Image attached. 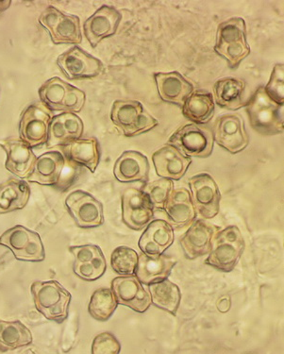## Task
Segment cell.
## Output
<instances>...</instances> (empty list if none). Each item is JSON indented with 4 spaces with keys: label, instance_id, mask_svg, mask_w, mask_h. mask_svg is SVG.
<instances>
[{
    "label": "cell",
    "instance_id": "obj_1",
    "mask_svg": "<svg viewBox=\"0 0 284 354\" xmlns=\"http://www.w3.org/2000/svg\"><path fill=\"white\" fill-rule=\"evenodd\" d=\"M246 21L234 17L218 25L214 51L228 62L231 68H237L250 53L247 41Z\"/></svg>",
    "mask_w": 284,
    "mask_h": 354
},
{
    "label": "cell",
    "instance_id": "obj_2",
    "mask_svg": "<svg viewBox=\"0 0 284 354\" xmlns=\"http://www.w3.org/2000/svg\"><path fill=\"white\" fill-rule=\"evenodd\" d=\"M247 113L253 130L265 136L283 133V105L274 102L265 91L258 88L247 104Z\"/></svg>",
    "mask_w": 284,
    "mask_h": 354
},
{
    "label": "cell",
    "instance_id": "obj_3",
    "mask_svg": "<svg viewBox=\"0 0 284 354\" xmlns=\"http://www.w3.org/2000/svg\"><path fill=\"white\" fill-rule=\"evenodd\" d=\"M30 292L36 309L46 319L63 323L68 317L71 294L55 280L35 281Z\"/></svg>",
    "mask_w": 284,
    "mask_h": 354
},
{
    "label": "cell",
    "instance_id": "obj_4",
    "mask_svg": "<svg viewBox=\"0 0 284 354\" xmlns=\"http://www.w3.org/2000/svg\"><path fill=\"white\" fill-rule=\"evenodd\" d=\"M245 250V239L236 226H229L214 234L206 265L229 272L236 267Z\"/></svg>",
    "mask_w": 284,
    "mask_h": 354
},
{
    "label": "cell",
    "instance_id": "obj_5",
    "mask_svg": "<svg viewBox=\"0 0 284 354\" xmlns=\"http://www.w3.org/2000/svg\"><path fill=\"white\" fill-rule=\"evenodd\" d=\"M41 102L53 112H81L86 100L85 93L55 77L48 80L38 90Z\"/></svg>",
    "mask_w": 284,
    "mask_h": 354
},
{
    "label": "cell",
    "instance_id": "obj_6",
    "mask_svg": "<svg viewBox=\"0 0 284 354\" xmlns=\"http://www.w3.org/2000/svg\"><path fill=\"white\" fill-rule=\"evenodd\" d=\"M111 120L126 137L146 133L159 124L136 100H116L111 112Z\"/></svg>",
    "mask_w": 284,
    "mask_h": 354
},
{
    "label": "cell",
    "instance_id": "obj_7",
    "mask_svg": "<svg viewBox=\"0 0 284 354\" xmlns=\"http://www.w3.org/2000/svg\"><path fill=\"white\" fill-rule=\"evenodd\" d=\"M0 245L11 250L17 260L38 263L46 259L40 235L22 225H17L3 232L0 236Z\"/></svg>",
    "mask_w": 284,
    "mask_h": 354
},
{
    "label": "cell",
    "instance_id": "obj_8",
    "mask_svg": "<svg viewBox=\"0 0 284 354\" xmlns=\"http://www.w3.org/2000/svg\"><path fill=\"white\" fill-rule=\"evenodd\" d=\"M50 33L55 45H79L82 43L81 21L76 15H66L55 7L46 8L38 19Z\"/></svg>",
    "mask_w": 284,
    "mask_h": 354
},
{
    "label": "cell",
    "instance_id": "obj_9",
    "mask_svg": "<svg viewBox=\"0 0 284 354\" xmlns=\"http://www.w3.org/2000/svg\"><path fill=\"white\" fill-rule=\"evenodd\" d=\"M214 134L197 124H189L173 133L167 144L189 157L208 158L214 149Z\"/></svg>",
    "mask_w": 284,
    "mask_h": 354
},
{
    "label": "cell",
    "instance_id": "obj_10",
    "mask_svg": "<svg viewBox=\"0 0 284 354\" xmlns=\"http://www.w3.org/2000/svg\"><path fill=\"white\" fill-rule=\"evenodd\" d=\"M51 120V111L44 103L28 106L20 118V139L32 149L46 144Z\"/></svg>",
    "mask_w": 284,
    "mask_h": 354
},
{
    "label": "cell",
    "instance_id": "obj_11",
    "mask_svg": "<svg viewBox=\"0 0 284 354\" xmlns=\"http://www.w3.org/2000/svg\"><path fill=\"white\" fill-rule=\"evenodd\" d=\"M66 207L79 228H97L104 222L102 203L84 191L69 194L66 198Z\"/></svg>",
    "mask_w": 284,
    "mask_h": 354
},
{
    "label": "cell",
    "instance_id": "obj_12",
    "mask_svg": "<svg viewBox=\"0 0 284 354\" xmlns=\"http://www.w3.org/2000/svg\"><path fill=\"white\" fill-rule=\"evenodd\" d=\"M189 186L196 213L205 219L218 216L221 194L214 178L207 173H201L191 178Z\"/></svg>",
    "mask_w": 284,
    "mask_h": 354
},
{
    "label": "cell",
    "instance_id": "obj_13",
    "mask_svg": "<svg viewBox=\"0 0 284 354\" xmlns=\"http://www.w3.org/2000/svg\"><path fill=\"white\" fill-rule=\"evenodd\" d=\"M57 64L69 80L91 79L102 74L104 68L99 59L77 46L61 54Z\"/></svg>",
    "mask_w": 284,
    "mask_h": 354
},
{
    "label": "cell",
    "instance_id": "obj_14",
    "mask_svg": "<svg viewBox=\"0 0 284 354\" xmlns=\"http://www.w3.org/2000/svg\"><path fill=\"white\" fill-rule=\"evenodd\" d=\"M122 218L126 226L142 230L154 218V207L148 196L137 188H128L123 193Z\"/></svg>",
    "mask_w": 284,
    "mask_h": 354
},
{
    "label": "cell",
    "instance_id": "obj_15",
    "mask_svg": "<svg viewBox=\"0 0 284 354\" xmlns=\"http://www.w3.org/2000/svg\"><path fill=\"white\" fill-rule=\"evenodd\" d=\"M214 139L232 154L244 151L249 143L244 120L237 115H226L218 118L214 127Z\"/></svg>",
    "mask_w": 284,
    "mask_h": 354
},
{
    "label": "cell",
    "instance_id": "obj_16",
    "mask_svg": "<svg viewBox=\"0 0 284 354\" xmlns=\"http://www.w3.org/2000/svg\"><path fill=\"white\" fill-rule=\"evenodd\" d=\"M112 291L118 304L144 313L151 306V297L134 276H122L113 279Z\"/></svg>",
    "mask_w": 284,
    "mask_h": 354
},
{
    "label": "cell",
    "instance_id": "obj_17",
    "mask_svg": "<svg viewBox=\"0 0 284 354\" xmlns=\"http://www.w3.org/2000/svg\"><path fill=\"white\" fill-rule=\"evenodd\" d=\"M122 20V15L113 7L103 5L84 23V35L93 48L103 39L115 35Z\"/></svg>",
    "mask_w": 284,
    "mask_h": 354
},
{
    "label": "cell",
    "instance_id": "obj_18",
    "mask_svg": "<svg viewBox=\"0 0 284 354\" xmlns=\"http://www.w3.org/2000/svg\"><path fill=\"white\" fill-rule=\"evenodd\" d=\"M0 147L6 152L5 167L8 171L20 179H28L32 174L37 159L32 147H28L21 139L14 138L0 141Z\"/></svg>",
    "mask_w": 284,
    "mask_h": 354
},
{
    "label": "cell",
    "instance_id": "obj_19",
    "mask_svg": "<svg viewBox=\"0 0 284 354\" xmlns=\"http://www.w3.org/2000/svg\"><path fill=\"white\" fill-rule=\"evenodd\" d=\"M218 232V226L202 219L193 222L180 239V245L186 257L193 260L208 254L211 248V240Z\"/></svg>",
    "mask_w": 284,
    "mask_h": 354
},
{
    "label": "cell",
    "instance_id": "obj_20",
    "mask_svg": "<svg viewBox=\"0 0 284 354\" xmlns=\"http://www.w3.org/2000/svg\"><path fill=\"white\" fill-rule=\"evenodd\" d=\"M152 161L157 175L162 179L172 180L182 179L187 172L188 167L192 164V159L169 144L154 152Z\"/></svg>",
    "mask_w": 284,
    "mask_h": 354
},
{
    "label": "cell",
    "instance_id": "obj_21",
    "mask_svg": "<svg viewBox=\"0 0 284 354\" xmlns=\"http://www.w3.org/2000/svg\"><path fill=\"white\" fill-rule=\"evenodd\" d=\"M84 122L73 113H63L54 116L48 128L46 147L64 146L81 138L84 133Z\"/></svg>",
    "mask_w": 284,
    "mask_h": 354
},
{
    "label": "cell",
    "instance_id": "obj_22",
    "mask_svg": "<svg viewBox=\"0 0 284 354\" xmlns=\"http://www.w3.org/2000/svg\"><path fill=\"white\" fill-rule=\"evenodd\" d=\"M174 242V230L162 219L151 221L139 240V248L144 254L158 257Z\"/></svg>",
    "mask_w": 284,
    "mask_h": 354
},
{
    "label": "cell",
    "instance_id": "obj_23",
    "mask_svg": "<svg viewBox=\"0 0 284 354\" xmlns=\"http://www.w3.org/2000/svg\"><path fill=\"white\" fill-rule=\"evenodd\" d=\"M64 167L66 158L61 152H46L36 159L32 174L27 180L41 185H56L61 182Z\"/></svg>",
    "mask_w": 284,
    "mask_h": 354
},
{
    "label": "cell",
    "instance_id": "obj_24",
    "mask_svg": "<svg viewBox=\"0 0 284 354\" xmlns=\"http://www.w3.org/2000/svg\"><path fill=\"white\" fill-rule=\"evenodd\" d=\"M160 97L165 102L182 107L188 97L193 92V84L179 72L154 75Z\"/></svg>",
    "mask_w": 284,
    "mask_h": 354
},
{
    "label": "cell",
    "instance_id": "obj_25",
    "mask_svg": "<svg viewBox=\"0 0 284 354\" xmlns=\"http://www.w3.org/2000/svg\"><path fill=\"white\" fill-rule=\"evenodd\" d=\"M149 164L146 156L141 152H123L113 169L116 180L121 183L146 182L149 180Z\"/></svg>",
    "mask_w": 284,
    "mask_h": 354
},
{
    "label": "cell",
    "instance_id": "obj_26",
    "mask_svg": "<svg viewBox=\"0 0 284 354\" xmlns=\"http://www.w3.org/2000/svg\"><path fill=\"white\" fill-rule=\"evenodd\" d=\"M67 161L87 167L95 173L100 162V144L97 138L77 139L63 146Z\"/></svg>",
    "mask_w": 284,
    "mask_h": 354
},
{
    "label": "cell",
    "instance_id": "obj_27",
    "mask_svg": "<svg viewBox=\"0 0 284 354\" xmlns=\"http://www.w3.org/2000/svg\"><path fill=\"white\" fill-rule=\"evenodd\" d=\"M176 261L167 255H160L158 257H151L146 254L139 257L135 270L136 278L141 283L151 286L167 280L175 267Z\"/></svg>",
    "mask_w": 284,
    "mask_h": 354
},
{
    "label": "cell",
    "instance_id": "obj_28",
    "mask_svg": "<svg viewBox=\"0 0 284 354\" xmlns=\"http://www.w3.org/2000/svg\"><path fill=\"white\" fill-rule=\"evenodd\" d=\"M30 188L25 180L9 179L0 183V214L22 210L30 201Z\"/></svg>",
    "mask_w": 284,
    "mask_h": 354
},
{
    "label": "cell",
    "instance_id": "obj_29",
    "mask_svg": "<svg viewBox=\"0 0 284 354\" xmlns=\"http://www.w3.org/2000/svg\"><path fill=\"white\" fill-rule=\"evenodd\" d=\"M164 210L177 226H186L196 218L195 207L189 191L185 188L173 190L165 203Z\"/></svg>",
    "mask_w": 284,
    "mask_h": 354
},
{
    "label": "cell",
    "instance_id": "obj_30",
    "mask_svg": "<svg viewBox=\"0 0 284 354\" xmlns=\"http://www.w3.org/2000/svg\"><path fill=\"white\" fill-rule=\"evenodd\" d=\"M246 82L234 77L218 80L214 86V98L225 109L238 110L244 106Z\"/></svg>",
    "mask_w": 284,
    "mask_h": 354
},
{
    "label": "cell",
    "instance_id": "obj_31",
    "mask_svg": "<svg viewBox=\"0 0 284 354\" xmlns=\"http://www.w3.org/2000/svg\"><path fill=\"white\" fill-rule=\"evenodd\" d=\"M182 113L187 120L198 124H205L213 118L214 102L213 95L204 90H196L182 106Z\"/></svg>",
    "mask_w": 284,
    "mask_h": 354
},
{
    "label": "cell",
    "instance_id": "obj_32",
    "mask_svg": "<svg viewBox=\"0 0 284 354\" xmlns=\"http://www.w3.org/2000/svg\"><path fill=\"white\" fill-rule=\"evenodd\" d=\"M32 333L19 320L4 322L0 320V351L17 350L32 343Z\"/></svg>",
    "mask_w": 284,
    "mask_h": 354
},
{
    "label": "cell",
    "instance_id": "obj_33",
    "mask_svg": "<svg viewBox=\"0 0 284 354\" xmlns=\"http://www.w3.org/2000/svg\"><path fill=\"white\" fill-rule=\"evenodd\" d=\"M149 286L151 302L155 306L171 313L172 315L177 314L182 299V294L177 284L167 279Z\"/></svg>",
    "mask_w": 284,
    "mask_h": 354
},
{
    "label": "cell",
    "instance_id": "obj_34",
    "mask_svg": "<svg viewBox=\"0 0 284 354\" xmlns=\"http://www.w3.org/2000/svg\"><path fill=\"white\" fill-rule=\"evenodd\" d=\"M117 306L112 289L100 288L93 294L88 311L93 319L99 322H107L113 316Z\"/></svg>",
    "mask_w": 284,
    "mask_h": 354
},
{
    "label": "cell",
    "instance_id": "obj_35",
    "mask_svg": "<svg viewBox=\"0 0 284 354\" xmlns=\"http://www.w3.org/2000/svg\"><path fill=\"white\" fill-rule=\"evenodd\" d=\"M139 255L131 248L118 247L113 250L111 257V265L115 272L122 276H133L135 273Z\"/></svg>",
    "mask_w": 284,
    "mask_h": 354
},
{
    "label": "cell",
    "instance_id": "obj_36",
    "mask_svg": "<svg viewBox=\"0 0 284 354\" xmlns=\"http://www.w3.org/2000/svg\"><path fill=\"white\" fill-rule=\"evenodd\" d=\"M173 190H174V183L169 179L155 180L144 185L142 189L148 196L153 207L158 209H164L165 203Z\"/></svg>",
    "mask_w": 284,
    "mask_h": 354
},
{
    "label": "cell",
    "instance_id": "obj_37",
    "mask_svg": "<svg viewBox=\"0 0 284 354\" xmlns=\"http://www.w3.org/2000/svg\"><path fill=\"white\" fill-rule=\"evenodd\" d=\"M107 270L105 257L92 261L89 263H73V270L77 277L87 281H94L102 278Z\"/></svg>",
    "mask_w": 284,
    "mask_h": 354
},
{
    "label": "cell",
    "instance_id": "obj_38",
    "mask_svg": "<svg viewBox=\"0 0 284 354\" xmlns=\"http://www.w3.org/2000/svg\"><path fill=\"white\" fill-rule=\"evenodd\" d=\"M268 97L278 104L283 105L284 102V66L277 64L271 73L269 82L265 87Z\"/></svg>",
    "mask_w": 284,
    "mask_h": 354
},
{
    "label": "cell",
    "instance_id": "obj_39",
    "mask_svg": "<svg viewBox=\"0 0 284 354\" xmlns=\"http://www.w3.org/2000/svg\"><path fill=\"white\" fill-rule=\"evenodd\" d=\"M120 343L110 333H100L92 344V354H120Z\"/></svg>",
    "mask_w": 284,
    "mask_h": 354
},
{
    "label": "cell",
    "instance_id": "obj_40",
    "mask_svg": "<svg viewBox=\"0 0 284 354\" xmlns=\"http://www.w3.org/2000/svg\"><path fill=\"white\" fill-rule=\"evenodd\" d=\"M69 252L74 255L76 263H89L104 257L102 249L95 245H73L69 248Z\"/></svg>",
    "mask_w": 284,
    "mask_h": 354
},
{
    "label": "cell",
    "instance_id": "obj_41",
    "mask_svg": "<svg viewBox=\"0 0 284 354\" xmlns=\"http://www.w3.org/2000/svg\"><path fill=\"white\" fill-rule=\"evenodd\" d=\"M77 330H79V319H77L76 313H75L73 317L68 320L66 327H64L63 338H61V350L64 353H68L74 347Z\"/></svg>",
    "mask_w": 284,
    "mask_h": 354
},
{
    "label": "cell",
    "instance_id": "obj_42",
    "mask_svg": "<svg viewBox=\"0 0 284 354\" xmlns=\"http://www.w3.org/2000/svg\"><path fill=\"white\" fill-rule=\"evenodd\" d=\"M11 3L12 1H0V12H3L5 10L9 9Z\"/></svg>",
    "mask_w": 284,
    "mask_h": 354
}]
</instances>
